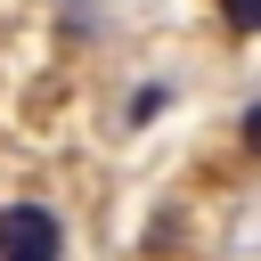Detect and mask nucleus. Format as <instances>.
<instances>
[{"mask_svg":"<svg viewBox=\"0 0 261 261\" xmlns=\"http://www.w3.org/2000/svg\"><path fill=\"white\" fill-rule=\"evenodd\" d=\"M245 147L261 155V106H245Z\"/></svg>","mask_w":261,"mask_h":261,"instance_id":"obj_3","label":"nucleus"},{"mask_svg":"<svg viewBox=\"0 0 261 261\" xmlns=\"http://www.w3.org/2000/svg\"><path fill=\"white\" fill-rule=\"evenodd\" d=\"M0 253H16V261H49V253H65V228H57L41 204H8V212H0Z\"/></svg>","mask_w":261,"mask_h":261,"instance_id":"obj_1","label":"nucleus"},{"mask_svg":"<svg viewBox=\"0 0 261 261\" xmlns=\"http://www.w3.org/2000/svg\"><path fill=\"white\" fill-rule=\"evenodd\" d=\"M220 16H228V33H261V0H220Z\"/></svg>","mask_w":261,"mask_h":261,"instance_id":"obj_2","label":"nucleus"}]
</instances>
